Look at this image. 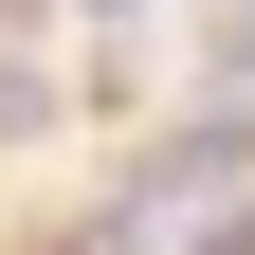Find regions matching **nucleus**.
Instances as JSON below:
<instances>
[{"label":"nucleus","instance_id":"1","mask_svg":"<svg viewBox=\"0 0 255 255\" xmlns=\"http://www.w3.org/2000/svg\"><path fill=\"white\" fill-rule=\"evenodd\" d=\"M0 128H37V73H18V55H0Z\"/></svg>","mask_w":255,"mask_h":255},{"label":"nucleus","instance_id":"2","mask_svg":"<svg viewBox=\"0 0 255 255\" xmlns=\"http://www.w3.org/2000/svg\"><path fill=\"white\" fill-rule=\"evenodd\" d=\"M91 18H146V0H91Z\"/></svg>","mask_w":255,"mask_h":255}]
</instances>
